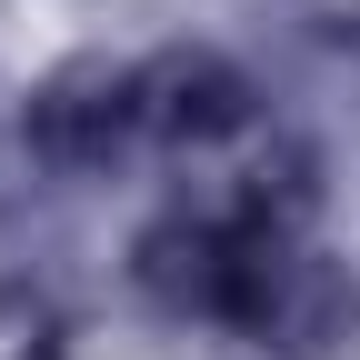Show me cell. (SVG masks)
<instances>
[{"label": "cell", "instance_id": "cell-1", "mask_svg": "<svg viewBox=\"0 0 360 360\" xmlns=\"http://www.w3.org/2000/svg\"><path fill=\"white\" fill-rule=\"evenodd\" d=\"M141 120V80H110V70H70L30 101V141L51 160H110L120 130Z\"/></svg>", "mask_w": 360, "mask_h": 360}, {"label": "cell", "instance_id": "cell-2", "mask_svg": "<svg viewBox=\"0 0 360 360\" xmlns=\"http://www.w3.org/2000/svg\"><path fill=\"white\" fill-rule=\"evenodd\" d=\"M141 120L170 130V141H210V130L240 120V80L220 70V60H160L141 80Z\"/></svg>", "mask_w": 360, "mask_h": 360}]
</instances>
